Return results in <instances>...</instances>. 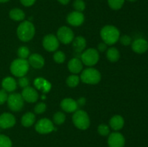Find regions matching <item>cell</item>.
<instances>
[{
	"mask_svg": "<svg viewBox=\"0 0 148 147\" xmlns=\"http://www.w3.org/2000/svg\"><path fill=\"white\" fill-rule=\"evenodd\" d=\"M101 37L106 44L112 46L119 40L120 32L115 26H104L101 30Z\"/></svg>",
	"mask_w": 148,
	"mask_h": 147,
	"instance_id": "6da1fadb",
	"label": "cell"
},
{
	"mask_svg": "<svg viewBox=\"0 0 148 147\" xmlns=\"http://www.w3.org/2000/svg\"><path fill=\"white\" fill-rule=\"evenodd\" d=\"M36 30L32 22L30 21L22 22L18 26L17 34L19 39L23 42H27L31 40L35 35Z\"/></svg>",
	"mask_w": 148,
	"mask_h": 147,
	"instance_id": "7a4b0ae2",
	"label": "cell"
},
{
	"mask_svg": "<svg viewBox=\"0 0 148 147\" xmlns=\"http://www.w3.org/2000/svg\"><path fill=\"white\" fill-rule=\"evenodd\" d=\"M29 70V63L26 59H17L13 61L10 65V71L17 77H23Z\"/></svg>",
	"mask_w": 148,
	"mask_h": 147,
	"instance_id": "3957f363",
	"label": "cell"
},
{
	"mask_svg": "<svg viewBox=\"0 0 148 147\" xmlns=\"http://www.w3.org/2000/svg\"><path fill=\"white\" fill-rule=\"evenodd\" d=\"M74 125L80 130H86L89 128L90 121L88 113L82 110H76L72 116Z\"/></svg>",
	"mask_w": 148,
	"mask_h": 147,
	"instance_id": "277c9868",
	"label": "cell"
},
{
	"mask_svg": "<svg viewBox=\"0 0 148 147\" xmlns=\"http://www.w3.org/2000/svg\"><path fill=\"white\" fill-rule=\"evenodd\" d=\"M80 79L82 82L88 84H96L101 81V73L97 69L88 68L84 70L81 74Z\"/></svg>",
	"mask_w": 148,
	"mask_h": 147,
	"instance_id": "5b68a950",
	"label": "cell"
},
{
	"mask_svg": "<svg viewBox=\"0 0 148 147\" xmlns=\"http://www.w3.org/2000/svg\"><path fill=\"white\" fill-rule=\"evenodd\" d=\"M81 61L88 66H92L99 61V53L95 48H89L80 56Z\"/></svg>",
	"mask_w": 148,
	"mask_h": 147,
	"instance_id": "8992f818",
	"label": "cell"
},
{
	"mask_svg": "<svg viewBox=\"0 0 148 147\" xmlns=\"http://www.w3.org/2000/svg\"><path fill=\"white\" fill-rule=\"evenodd\" d=\"M7 102L9 108L14 112L21 110L24 106V99L19 93H12L9 95Z\"/></svg>",
	"mask_w": 148,
	"mask_h": 147,
	"instance_id": "52a82bcc",
	"label": "cell"
},
{
	"mask_svg": "<svg viewBox=\"0 0 148 147\" xmlns=\"http://www.w3.org/2000/svg\"><path fill=\"white\" fill-rule=\"evenodd\" d=\"M35 128L36 131L40 134L50 133L52 131L56 130L53 122L48 118H42L39 120L36 123Z\"/></svg>",
	"mask_w": 148,
	"mask_h": 147,
	"instance_id": "ba28073f",
	"label": "cell"
},
{
	"mask_svg": "<svg viewBox=\"0 0 148 147\" xmlns=\"http://www.w3.org/2000/svg\"><path fill=\"white\" fill-rule=\"evenodd\" d=\"M57 38L64 44H69L74 40V33L69 27L62 26L58 30Z\"/></svg>",
	"mask_w": 148,
	"mask_h": 147,
	"instance_id": "9c48e42d",
	"label": "cell"
},
{
	"mask_svg": "<svg viewBox=\"0 0 148 147\" xmlns=\"http://www.w3.org/2000/svg\"><path fill=\"white\" fill-rule=\"evenodd\" d=\"M43 46L47 51H55L59 48V41L57 37L53 35H47L43 37Z\"/></svg>",
	"mask_w": 148,
	"mask_h": 147,
	"instance_id": "30bf717a",
	"label": "cell"
},
{
	"mask_svg": "<svg viewBox=\"0 0 148 147\" xmlns=\"http://www.w3.org/2000/svg\"><path fill=\"white\" fill-rule=\"evenodd\" d=\"M108 145L109 147H124L125 145V138L120 133H112L108 136Z\"/></svg>",
	"mask_w": 148,
	"mask_h": 147,
	"instance_id": "8fae6325",
	"label": "cell"
},
{
	"mask_svg": "<svg viewBox=\"0 0 148 147\" xmlns=\"http://www.w3.org/2000/svg\"><path fill=\"white\" fill-rule=\"evenodd\" d=\"M66 21L72 26L77 27V26L81 25L84 22L85 16H84L83 13L81 12L74 11L68 14L66 17Z\"/></svg>",
	"mask_w": 148,
	"mask_h": 147,
	"instance_id": "7c38bea8",
	"label": "cell"
},
{
	"mask_svg": "<svg viewBox=\"0 0 148 147\" xmlns=\"http://www.w3.org/2000/svg\"><path fill=\"white\" fill-rule=\"evenodd\" d=\"M16 120L12 114L4 112L0 115V128L7 129L15 125Z\"/></svg>",
	"mask_w": 148,
	"mask_h": 147,
	"instance_id": "4fadbf2b",
	"label": "cell"
},
{
	"mask_svg": "<svg viewBox=\"0 0 148 147\" xmlns=\"http://www.w3.org/2000/svg\"><path fill=\"white\" fill-rule=\"evenodd\" d=\"M21 95L24 100L30 103L36 102L38 99V93L34 88L31 86H28L24 88Z\"/></svg>",
	"mask_w": 148,
	"mask_h": 147,
	"instance_id": "5bb4252c",
	"label": "cell"
},
{
	"mask_svg": "<svg viewBox=\"0 0 148 147\" xmlns=\"http://www.w3.org/2000/svg\"><path fill=\"white\" fill-rule=\"evenodd\" d=\"M132 48L133 51L138 54H143L148 50V42L144 38L136 39L132 43Z\"/></svg>",
	"mask_w": 148,
	"mask_h": 147,
	"instance_id": "9a60e30c",
	"label": "cell"
},
{
	"mask_svg": "<svg viewBox=\"0 0 148 147\" xmlns=\"http://www.w3.org/2000/svg\"><path fill=\"white\" fill-rule=\"evenodd\" d=\"M61 108L66 112H74L77 110L78 104L73 99L66 98L61 102Z\"/></svg>",
	"mask_w": 148,
	"mask_h": 147,
	"instance_id": "2e32d148",
	"label": "cell"
},
{
	"mask_svg": "<svg viewBox=\"0 0 148 147\" xmlns=\"http://www.w3.org/2000/svg\"><path fill=\"white\" fill-rule=\"evenodd\" d=\"M28 63L35 69H41L44 66L45 61L43 56L38 53H34L29 56Z\"/></svg>",
	"mask_w": 148,
	"mask_h": 147,
	"instance_id": "e0dca14e",
	"label": "cell"
},
{
	"mask_svg": "<svg viewBox=\"0 0 148 147\" xmlns=\"http://www.w3.org/2000/svg\"><path fill=\"white\" fill-rule=\"evenodd\" d=\"M1 86L3 89L7 92H12L17 88V82L14 78L7 76L2 80Z\"/></svg>",
	"mask_w": 148,
	"mask_h": 147,
	"instance_id": "ac0fdd59",
	"label": "cell"
},
{
	"mask_svg": "<svg viewBox=\"0 0 148 147\" xmlns=\"http://www.w3.org/2000/svg\"><path fill=\"white\" fill-rule=\"evenodd\" d=\"M83 66L82 62L78 58H74L71 59L68 63V69L69 71L73 74H78L82 71Z\"/></svg>",
	"mask_w": 148,
	"mask_h": 147,
	"instance_id": "d6986e66",
	"label": "cell"
},
{
	"mask_svg": "<svg viewBox=\"0 0 148 147\" xmlns=\"http://www.w3.org/2000/svg\"><path fill=\"white\" fill-rule=\"evenodd\" d=\"M110 126L114 131H119L124 127V120L121 115H114L110 120Z\"/></svg>",
	"mask_w": 148,
	"mask_h": 147,
	"instance_id": "ffe728a7",
	"label": "cell"
},
{
	"mask_svg": "<svg viewBox=\"0 0 148 147\" xmlns=\"http://www.w3.org/2000/svg\"><path fill=\"white\" fill-rule=\"evenodd\" d=\"M72 41H73L72 46L76 53H81L86 47V40L82 36H78V37H75Z\"/></svg>",
	"mask_w": 148,
	"mask_h": 147,
	"instance_id": "44dd1931",
	"label": "cell"
},
{
	"mask_svg": "<svg viewBox=\"0 0 148 147\" xmlns=\"http://www.w3.org/2000/svg\"><path fill=\"white\" fill-rule=\"evenodd\" d=\"M36 121V115L33 112H26L21 119V123L24 127H30L33 125Z\"/></svg>",
	"mask_w": 148,
	"mask_h": 147,
	"instance_id": "7402d4cb",
	"label": "cell"
},
{
	"mask_svg": "<svg viewBox=\"0 0 148 147\" xmlns=\"http://www.w3.org/2000/svg\"><path fill=\"white\" fill-rule=\"evenodd\" d=\"M10 17L14 21H22L25 17V14L24 12L19 8H14L10 10Z\"/></svg>",
	"mask_w": 148,
	"mask_h": 147,
	"instance_id": "603a6c76",
	"label": "cell"
},
{
	"mask_svg": "<svg viewBox=\"0 0 148 147\" xmlns=\"http://www.w3.org/2000/svg\"><path fill=\"white\" fill-rule=\"evenodd\" d=\"M106 57L108 61L113 63L118 61L120 58V53L118 49L114 47L108 48L106 52Z\"/></svg>",
	"mask_w": 148,
	"mask_h": 147,
	"instance_id": "cb8c5ba5",
	"label": "cell"
},
{
	"mask_svg": "<svg viewBox=\"0 0 148 147\" xmlns=\"http://www.w3.org/2000/svg\"><path fill=\"white\" fill-rule=\"evenodd\" d=\"M35 85L38 89H41L43 92H49L51 88V84L43 78H38L34 82Z\"/></svg>",
	"mask_w": 148,
	"mask_h": 147,
	"instance_id": "d4e9b609",
	"label": "cell"
},
{
	"mask_svg": "<svg viewBox=\"0 0 148 147\" xmlns=\"http://www.w3.org/2000/svg\"><path fill=\"white\" fill-rule=\"evenodd\" d=\"M125 0H108V6L114 10H119L123 7Z\"/></svg>",
	"mask_w": 148,
	"mask_h": 147,
	"instance_id": "484cf974",
	"label": "cell"
},
{
	"mask_svg": "<svg viewBox=\"0 0 148 147\" xmlns=\"http://www.w3.org/2000/svg\"><path fill=\"white\" fill-rule=\"evenodd\" d=\"M79 77L77 75H71L66 79V84L69 87H75L79 84Z\"/></svg>",
	"mask_w": 148,
	"mask_h": 147,
	"instance_id": "4316f807",
	"label": "cell"
},
{
	"mask_svg": "<svg viewBox=\"0 0 148 147\" xmlns=\"http://www.w3.org/2000/svg\"><path fill=\"white\" fill-rule=\"evenodd\" d=\"M53 122L56 125H61L64 123L66 120V115L62 112H57L53 115Z\"/></svg>",
	"mask_w": 148,
	"mask_h": 147,
	"instance_id": "83f0119b",
	"label": "cell"
},
{
	"mask_svg": "<svg viewBox=\"0 0 148 147\" xmlns=\"http://www.w3.org/2000/svg\"><path fill=\"white\" fill-rule=\"evenodd\" d=\"M17 55L19 58L22 59H26L30 56V50L27 47L25 46H21L17 50Z\"/></svg>",
	"mask_w": 148,
	"mask_h": 147,
	"instance_id": "f1b7e54d",
	"label": "cell"
},
{
	"mask_svg": "<svg viewBox=\"0 0 148 147\" xmlns=\"http://www.w3.org/2000/svg\"><path fill=\"white\" fill-rule=\"evenodd\" d=\"M12 143L11 139L5 135L0 134V147H12Z\"/></svg>",
	"mask_w": 148,
	"mask_h": 147,
	"instance_id": "f546056e",
	"label": "cell"
},
{
	"mask_svg": "<svg viewBox=\"0 0 148 147\" xmlns=\"http://www.w3.org/2000/svg\"><path fill=\"white\" fill-rule=\"evenodd\" d=\"M73 7L75 11L82 12L85 9V3L83 0H75L73 3Z\"/></svg>",
	"mask_w": 148,
	"mask_h": 147,
	"instance_id": "4dcf8cb0",
	"label": "cell"
},
{
	"mask_svg": "<svg viewBox=\"0 0 148 147\" xmlns=\"http://www.w3.org/2000/svg\"><path fill=\"white\" fill-rule=\"evenodd\" d=\"M66 59V56L62 51H56L53 55V60L57 63H62Z\"/></svg>",
	"mask_w": 148,
	"mask_h": 147,
	"instance_id": "1f68e13d",
	"label": "cell"
},
{
	"mask_svg": "<svg viewBox=\"0 0 148 147\" xmlns=\"http://www.w3.org/2000/svg\"><path fill=\"white\" fill-rule=\"evenodd\" d=\"M98 133L103 136H106L110 133V128L106 124H101L98 127Z\"/></svg>",
	"mask_w": 148,
	"mask_h": 147,
	"instance_id": "d6a6232c",
	"label": "cell"
},
{
	"mask_svg": "<svg viewBox=\"0 0 148 147\" xmlns=\"http://www.w3.org/2000/svg\"><path fill=\"white\" fill-rule=\"evenodd\" d=\"M46 105L43 102H40L38 103L37 105L35 106L34 111L36 114H42L46 111Z\"/></svg>",
	"mask_w": 148,
	"mask_h": 147,
	"instance_id": "836d02e7",
	"label": "cell"
},
{
	"mask_svg": "<svg viewBox=\"0 0 148 147\" xmlns=\"http://www.w3.org/2000/svg\"><path fill=\"white\" fill-rule=\"evenodd\" d=\"M119 40L121 44L124 46H128L132 44L131 37L129 35H124L121 36V37H119Z\"/></svg>",
	"mask_w": 148,
	"mask_h": 147,
	"instance_id": "e575fe53",
	"label": "cell"
},
{
	"mask_svg": "<svg viewBox=\"0 0 148 147\" xmlns=\"http://www.w3.org/2000/svg\"><path fill=\"white\" fill-rule=\"evenodd\" d=\"M18 84L20 85V87L25 88L27 86H29V84H30V82H29L28 79L26 77H20V79H18Z\"/></svg>",
	"mask_w": 148,
	"mask_h": 147,
	"instance_id": "d590c367",
	"label": "cell"
},
{
	"mask_svg": "<svg viewBox=\"0 0 148 147\" xmlns=\"http://www.w3.org/2000/svg\"><path fill=\"white\" fill-rule=\"evenodd\" d=\"M7 98H8V95L6 91L4 89H1L0 90V105H3L4 102L7 101Z\"/></svg>",
	"mask_w": 148,
	"mask_h": 147,
	"instance_id": "8d00e7d4",
	"label": "cell"
},
{
	"mask_svg": "<svg viewBox=\"0 0 148 147\" xmlns=\"http://www.w3.org/2000/svg\"><path fill=\"white\" fill-rule=\"evenodd\" d=\"M20 1L25 7H30L35 4L36 0H20Z\"/></svg>",
	"mask_w": 148,
	"mask_h": 147,
	"instance_id": "74e56055",
	"label": "cell"
},
{
	"mask_svg": "<svg viewBox=\"0 0 148 147\" xmlns=\"http://www.w3.org/2000/svg\"><path fill=\"white\" fill-rule=\"evenodd\" d=\"M107 46H108V45L106 44L104 42L103 43H99V45H98V50H99L100 52L106 51V50H107Z\"/></svg>",
	"mask_w": 148,
	"mask_h": 147,
	"instance_id": "f35d334b",
	"label": "cell"
},
{
	"mask_svg": "<svg viewBox=\"0 0 148 147\" xmlns=\"http://www.w3.org/2000/svg\"><path fill=\"white\" fill-rule=\"evenodd\" d=\"M58 1L63 5H66L70 1V0H58Z\"/></svg>",
	"mask_w": 148,
	"mask_h": 147,
	"instance_id": "ab89813d",
	"label": "cell"
},
{
	"mask_svg": "<svg viewBox=\"0 0 148 147\" xmlns=\"http://www.w3.org/2000/svg\"><path fill=\"white\" fill-rule=\"evenodd\" d=\"M9 1H10V0H0V3H6Z\"/></svg>",
	"mask_w": 148,
	"mask_h": 147,
	"instance_id": "60d3db41",
	"label": "cell"
},
{
	"mask_svg": "<svg viewBox=\"0 0 148 147\" xmlns=\"http://www.w3.org/2000/svg\"><path fill=\"white\" fill-rule=\"evenodd\" d=\"M127 1H130V2H134V1H136L137 0H127Z\"/></svg>",
	"mask_w": 148,
	"mask_h": 147,
	"instance_id": "b9f144b4",
	"label": "cell"
}]
</instances>
